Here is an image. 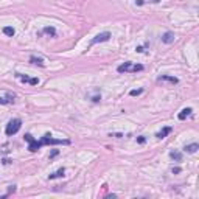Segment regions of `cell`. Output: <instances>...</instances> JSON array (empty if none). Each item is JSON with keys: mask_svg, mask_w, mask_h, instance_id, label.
<instances>
[{"mask_svg": "<svg viewBox=\"0 0 199 199\" xmlns=\"http://www.w3.org/2000/svg\"><path fill=\"white\" fill-rule=\"evenodd\" d=\"M23 139L28 142V151L30 153H36L39 151L42 146H50V145H53V146H56V145H70V140H62V139H53L50 132H45V134L41 137V140H36L31 134H25Z\"/></svg>", "mask_w": 199, "mask_h": 199, "instance_id": "cell-1", "label": "cell"}, {"mask_svg": "<svg viewBox=\"0 0 199 199\" xmlns=\"http://www.w3.org/2000/svg\"><path fill=\"white\" fill-rule=\"evenodd\" d=\"M20 126H22V120H20V118H12V120L8 122V125H6V128H5V134H6L8 137L17 134L19 129H20Z\"/></svg>", "mask_w": 199, "mask_h": 199, "instance_id": "cell-2", "label": "cell"}, {"mask_svg": "<svg viewBox=\"0 0 199 199\" xmlns=\"http://www.w3.org/2000/svg\"><path fill=\"white\" fill-rule=\"evenodd\" d=\"M145 67L142 64H132V62H125V64H122V65H118L117 67V72L118 73H126V72H142Z\"/></svg>", "mask_w": 199, "mask_h": 199, "instance_id": "cell-3", "label": "cell"}, {"mask_svg": "<svg viewBox=\"0 0 199 199\" xmlns=\"http://www.w3.org/2000/svg\"><path fill=\"white\" fill-rule=\"evenodd\" d=\"M111 37H112V34H111L109 31L100 33V34H97V36L90 41V47H94V45H97V44H100V42H108Z\"/></svg>", "mask_w": 199, "mask_h": 199, "instance_id": "cell-4", "label": "cell"}, {"mask_svg": "<svg viewBox=\"0 0 199 199\" xmlns=\"http://www.w3.org/2000/svg\"><path fill=\"white\" fill-rule=\"evenodd\" d=\"M16 78H19L22 83L31 84V86H37V84H39V79H37V78H30V76H26V75H22V73H16Z\"/></svg>", "mask_w": 199, "mask_h": 199, "instance_id": "cell-5", "label": "cell"}, {"mask_svg": "<svg viewBox=\"0 0 199 199\" xmlns=\"http://www.w3.org/2000/svg\"><path fill=\"white\" fill-rule=\"evenodd\" d=\"M157 81H160V83H163V81H166V83H171V84H177L179 83V79L176 78V76H170V75H160L157 78Z\"/></svg>", "mask_w": 199, "mask_h": 199, "instance_id": "cell-6", "label": "cell"}, {"mask_svg": "<svg viewBox=\"0 0 199 199\" xmlns=\"http://www.w3.org/2000/svg\"><path fill=\"white\" fill-rule=\"evenodd\" d=\"M16 95L14 94H6L5 97H0V104H12Z\"/></svg>", "mask_w": 199, "mask_h": 199, "instance_id": "cell-7", "label": "cell"}, {"mask_svg": "<svg viewBox=\"0 0 199 199\" xmlns=\"http://www.w3.org/2000/svg\"><path fill=\"white\" fill-rule=\"evenodd\" d=\"M171 131H173V128H171V126H165V128H162V131L157 132L156 137H157V139H165L168 134H171Z\"/></svg>", "mask_w": 199, "mask_h": 199, "instance_id": "cell-8", "label": "cell"}, {"mask_svg": "<svg viewBox=\"0 0 199 199\" xmlns=\"http://www.w3.org/2000/svg\"><path fill=\"white\" fill-rule=\"evenodd\" d=\"M162 42L163 44H173L174 42V33H171V31H166L163 36H162Z\"/></svg>", "mask_w": 199, "mask_h": 199, "instance_id": "cell-9", "label": "cell"}, {"mask_svg": "<svg viewBox=\"0 0 199 199\" xmlns=\"http://www.w3.org/2000/svg\"><path fill=\"white\" fill-rule=\"evenodd\" d=\"M41 34H48L51 37H55L56 36V28H55V26H44L42 31L39 33V36H41Z\"/></svg>", "mask_w": 199, "mask_h": 199, "instance_id": "cell-10", "label": "cell"}, {"mask_svg": "<svg viewBox=\"0 0 199 199\" xmlns=\"http://www.w3.org/2000/svg\"><path fill=\"white\" fill-rule=\"evenodd\" d=\"M65 174V168H59L58 171H55V173H51L48 176V180H53V179H59V177H64Z\"/></svg>", "mask_w": 199, "mask_h": 199, "instance_id": "cell-11", "label": "cell"}, {"mask_svg": "<svg viewBox=\"0 0 199 199\" xmlns=\"http://www.w3.org/2000/svg\"><path fill=\"white\" fill-rule=\"evenodd\" d=\"M191 112H193V109H191V108H185V109H182V111L179 112L177 118H179V120H185L187 117H190V115H191Z\"/></svg>", "mask_w": 199, "mask_h": 199, "instance_id": "cell-12", "label": "cell"}, {"mask_svg": "<svg viewBox=\"0 0 199 199\" xmlns=\"http://www.w3.org/2000/svg\"><path fill=\"white\" fill-rule=\"evenodd\" d=\"M187 153H190V154H193V153H196L197 149H199V145L197 143H191V145H185V148H184Z\"/></svg>", "mask_w": 199, "mask_h": 199, "instance_id": "cell-13", "label": "cell"}, {"mask_svg": "<svg viewBox=\"0 0 199 199\" xmlns=\"http://www.w3.org/2000/svg\"><path fill=\"white\" fill-rule=\"evenodd\" d=\"M170 157L173 159V160H176V162H182V153L180 151H171L170 153Z\"/></svg>", "mask_w": 199, "mask_h": 199, "instance_id": "cell-14", "label": "cell"}, {"mask_svg": "<svg viewBox=\"0 0 199 199\" xmlns=\"http://www.w3.org/2000/svg\"><path fill=\"white\" fill-rule=\"evenodd\" d=\"M30 62L34 65H39V67H44V59L37 58V56H30Z\"/></svg>", "mask_w": 199, "mask_h": 199, "instance_id": "cell-15", "label": "cell"}, {"mask_svg": "<svg viewBox=\"0 0 199 199\" xmlns=\"http://www.w3.org/2000/svg\"><path fill=\"white\" fill-rule=\"evenodd\" d=\"M3 34L5 36H9V37H12V36H14L16 34V30L14 28H12V26H3Z\"/></svg>", "mask_w": 199, "mask_h": 199, "instance_id": "cell-16", "label": "cell"}, {"mask_svg": "<svg viewBox=\"0 0 199 199\" xmlns=\"http://www.w3.org/2000/svg\"><path fill=\"white\" fill-rule=\"evenodd\" d=\"M142 94H143V89H134V90L129 92L131 97H139V95H142Z\"/></svg>", "mask_w": 199, "mask_h": 199, "instance_id": "cell-17", "label": "cell"}, {"mask_svg": "<svg viewBox=\"0 0 199 199\" xmlns=\"http://www.w3.org/2000/svg\"><path fill=\"white\" fill-rule=\"evenodd\" d=\"M90 100H92V101H94V103H98V101L101 100V94H100V92H98V94H97V95H94V97H90Z\"/></svg>", "mask_w": 199, "mask_h": 199, "instance_id": "cell-18", "label": "cell"}, {"mask_svg": "<svg viewBox=\"0 0 199 199\" xmlns=\"http://www.w3.org/2000/svg\"><path fill=\"white\" fill-rule=\"evenodd\" d=\"M14 191H16V185H11V187H9V190H8V193H6V194H5L3 197H6L8 194H11V193H14Z\"/></svg>", "mask_w": 199, "mask_h": 199, "instance_id": "cell-19", "label": "cell"}, {"mask_svg": "<svg viewBox=\"0 0 199 199\" xmlns=\"http://www.w3.org/2000/svg\"><path fill=\"white\" fill-rule=\"evenodd\" d=\"M145 142H146V139H145L143 136H140V137H137V143H140V145H143Z\"/></svg>", "mask_w": 199, "mask_h": 199, "instance_id": "cell-20", "label": "cell"}, {"mask_svg": "<svg viewBox=\"0 0 199 199\" xmlns=\"http://www.w3.org/2000/svg\"><path fill=\"white\" fill-rule=\"evenodd\" d=\"M171 171H173V174H179V173H180L182 170H180L179 166H176V168H173V170H171Z\"/></svg>", "mask_w": 199, "mask_h": 199, "instance_id": "cell-21", "label": "cell"}, {"mask_svg": "<svg viewBox=\"0 0 199 199\" xmlns=\"http://www.w3.org/2000/svg\"><path fill=\"white\" fill-rule=\"evenodd\" d=\"M136 51H137V53H143V51H145V47L139 45V47H136Z\"/></svg>", "mask_w": 199, "mask_h": 199, "instance_id": "cell-22", "label": "cell"}, {"mask_svg": "<svg viewBox=\"0 0 199 199\" xmlns=\"http://www.w3.org/2000/svg\"><path fill=\"white\" fill-rule=\"evenodd\" d=\"M136 5H137V6H142V5H145V0H136Z\"/></svg>", "mask_w": 199, "mask_h": 199, "instance_id": "cell-23", "label": "cell"}, {"mask_svg": "<svg viewBox=\"0 0 199 199\" xmlns=\"http://www.w3.org/2000/svg\"><path fill=\"white\" fill-rule=\"evenodd\" d=\"M58 154H59V151H58V149H55V151H53V153H51V154H50V157H51V159H53V157H56V156H58Z\"/></svg>", "mask_w": 199, "mask_h": 199, "instance_id": "cell-24", "label": "cell"}, {"mask_svg": "<svg viewBox=\"0 0 199 199\" xmlns=\"http://www.w3.org/2000/svg\"><path fill=\"white\" fill-rule=\"evenodd\" d=\"M111 137H117V139H122L123 134H111Z\"/></svg>", "mask_w": 199, "mask_h": 199, "instance_id": "cell-25", "label": "cell"}, {"mask_svg": "<svg viewBox=\"0 0 199 199\" xmlns=\"http://www.w3.org/2000/svg\"><path fill=\"white\" fill-rule=\"evenodd\" d=\"M151 2H153V3H159V2H160V0H151Z\"/></svg>", "mask_w": 199, "mask_h": 199, "instance_id": "cell-26", "label": "cell"}]
</instances>
